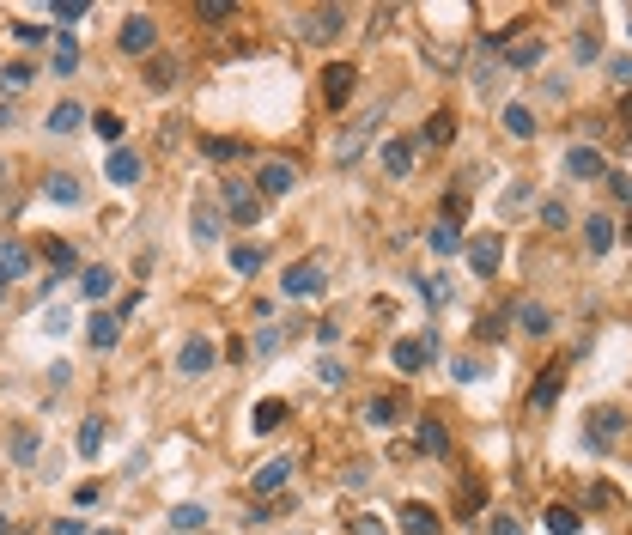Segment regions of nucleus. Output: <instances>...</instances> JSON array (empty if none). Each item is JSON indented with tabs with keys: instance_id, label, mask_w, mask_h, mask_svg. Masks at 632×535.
<instances>
[{
	"instance_id": "obj_1",
	"label": "nucleus",
	"mask_w": 632,
	"mask_h": 535,
	"mask_svg": "<svg viewBox=\"0 0 632 535\" xmlns=\"http://www.w3.org/2000/svg\"><path fill=\"white\" fill-rule=\"evenodd\" d=\"M116 49L134 55V61H146V55L158 49V25H152V13H128L122 31H116Z\"/></svg>"
},
{
	"instance_id": "obj_2",
	"label": "nucleus",
	"mask_w": 632,
	"mask_h": 535,
	"mask_svg": "<svg viewBox=\"0 0 632 535\" xmlns=\"http://www.w3.org/2000/svg\"><path fill=\"white\" fill-rule=\"evenodd\" d=\"M353 86H359V67L353 61H329L323 67V104L329 110H347L353 104Z\"/></svg>"
},
{
	"instance_id": "obj_3",
	"label": "nucleus",
	"mask_w": 632,
	"mask_h": 535,
	"mask_svg": "<svg viewBox=\"0 0 632 535\" xmlns=\"http://www.w3.org/2000/svg\"><path fill=\"white\" fill-rule=\"evenodd\" d=\"M280 292H286L292 304H310V298H323V268H316V262H292V268L280 274Z\"/></svg>"
},
{
	"instance_id": "obj_4",
	"label": "nucleus",
	"mask_w": 632,
	"mask_h": 535,
	"mask_svg": "<svg viewBox=\"0 0 632 535\" xmlns=\"http://www.w3.org/2000/svg\"><path fill=\"white\" fill-rule=\"evenodd\" d=\"M298 31H304L310 43H341L347 13H341V7H316V13H304V19H298Z\"/></svg>"
},
{
	"instance_id": "obj_5",
	"label": "nucleus",
	"mask_w": 632,
	"mask_h": 535,
	"mask_svg": "<svg viewBox=\"0 0 632 535\" xmlns=\"http://www.w3.org/2000/svg\"><path fill=\"white\" fill-rule=\"evenodd\" d=\"M560 390H566V365H547V371L535 377V384H529V396H523V402H529L535 414H547L553 402H560Z\"/></svg>"
},
{
	"instance_id": "obj_6",
	"label": "nucleus",
	"mask_w": 632,
	"mask_h": 535,
	"mask_svg": "<svg viewBox=\"0 0 632 535\" xmlns=\"http://www.w3.org/2000/svg\"><path fill=\"white\" fill-rule=\"evenodd\" d=\"M31 262H37V256H31V244H25V238H0V280H7V286H13V280H25V274H31Z\"/></svg>"
},
{
	"instance_id": "obj_7",
	"label": "nucleus",
	"mask_w": 632,
	"mask_h": 535,
	"mask_svg": "<svg viewBox=\"0 0 632 535\" xmlns=\"http://www.w3.org/2000/svg\"><path fill=\"white\" fill-rule=\"evenodd\" d=\"M462 250H468V268L481 274V280H493L499 262H505V238H474V244H462Z\"/></svg>"
},
{
	"instance_id": "obj_8",
	"label": "nucleus",
	"mask_w": 632,
	"mask_h": 535,
	"mask_svg": "<svg viewBox=\"0 0 632 535\" xmlns=\"http://www.w3.org/2000/svg\"><path fill=\"white\" fill-rule=\"evenodd\" d=\"M584 432H590L596 444H614V438L626 432V408H614V402H602V408H590V420H584Z\"/></svg>"
},
{
	"instance_id": "obj_9",
	"label": "nucleus",
	"mask_w": 632,
	"mask_h": 535,
	"mask_svg": "<svg viewBox=\"0 0 632 535\" xmlns=\"http://www.w3.org/2000/svg\"><path fill=\"white\" fill-rule=\"evenodd\" d=\"M219 189H225V213H231L237 225H256V219H262V195H250L244 183H219Z\"/></svg>"
},
{
	"instance_id": "obj_10",
	"label": "nucleus",
	"mask_w": 632,
	"mask_h": 535,
	"mask_svg": "<svg viewBox=\"0 0 632 535\" xmlns=\"http://www.w3.org/2000/svg\"><path fill=\"white\" fill-rule=\"evenodd\" d=\"M377 159H383V171H389V177H408V171H414V140L389 134V140L377 146Z\"/></svg>"
},
{
	"instance_id": "obj_11",
	"label": "nucleus",
	"mask_w": 632,
	"mask_h": 535,
	"mask_svg": "<svg viewBox=\"0 0 632 535\" xmlns=\"http://www.w3.org/2000/svg\"><path fill=\"white\" fill-rule=\"evenodd\" d=\"M256 189H262V195H292V189H298V171H292L286 159H268V165L256 171Z\"/></svg>"
},
{
	"instance_id": "obj_12",
	"label": "nucleus",
	"mask_w": 632,
	"mask_h": 535,
	"mask_svg": "<svg viewBox=\"0 0 632 535\" xmlns=\"http://www.w3.org/2000/svg\"><path fill=\"white\" fill-rule=\"evenodd\" d=\"M292 469H298L292 456H274V463H262V469L250 475V493H280V487L292 481Z\"/></svg>"
},
{
	"instance_id": "obj_13",
	"label": "nucleus",
	"mask_w": 632,
	"mask_h": 535,
	"mask_svg": "<svg viewBox=\"0 0 632 535\" xmlns=\"http://www.w3.org/2000/svg\"><path fill=\"white\" fill-rule=\"evenodd\" d=\"M602 171H608V165H602V152H596V146H572V152H566V177H578V183H596Z\"/></svg>"
},
{
	"instance_id": "obj_14",
	"label": "nucleus",
	"mask_w": 632,
	"mask_h": 535,
	"mask_svg": "<svg viewBox=\"0 0 632 535\" xmlns=\"http://www.w3.org/2000/svg\"><path fill=\"white\" fill-rule=\"evenodd\" d=\"M43 195H49V201H61V207H79V201H86V189H79V177H73V171H49V177H43Z\"/></svg>"
},
{
	"instance_id": "obj_15",
	"label": "nucleus",
	"mask_w": 632,
	"mask_h": 535,
	"mask_svg": "<svg viewBox=\"0 0 632 535\" xmlns=\"http://www.w3.org/2000/svg\"><path fill=\"white\" fill-rule=\"evenodd\" d=\"M207 365H213V341H201V335H195V341H183V347H177V371H183V377H201Z\"/></svg>"
},
{
	"instance_id": "obj_16",
	"label": "nucleus",
	"mask_w": 632,
	"mask_h": 535,
	"mask_svg": "<svg viewBox=\"0 0 632 535\" xmlns=\"http://www.w3.org/2000/svg\"><path fill=\"white\" fill-rule=\"evenodd\" d=\"M116 292V268L92 262V268H79V298H110Z\"/></svg>"
},
{
	"instance_id": "obj_17",
	"label": "nucleus",
	"mask_w": 632,
	"mask_h": 535,
	"mask_svg": "<svg viewBox=\"0 0 632 535\" xmlns=\"http://www.w3.org/2000/svg\"><path fill=\"white\" fill-rule=\"evenodd\" d=\"M116 341H122V323H116L110 311H98V317L86 323V347H98V353H110Z\"/></svg>"
},
{
	"instance_id": "obj_18",
	"label": "nucleus",
	"mask_w": 632,
	"mask_h": 535,
	"mask_svg": "<svg viewBox=\"0 0 632 535\" xmlns=\"http://www.w3.org/2000/svg\"><path fill=\"white\" fill-rule=\"evenodd\" d=\"M286 420H292V408H286L280 396H268V402H256V420H250V426H256V438H268V432H280Z\"/></svg>"
},
{
	"instance_id": "obj_19",
	"label": "nucleus",
	"mask_w": 632,
	"mask_h": 535,
	"mask_svg": "<svg viewBox=\"0 0 632 535\" xmlns=\"http://www.w3.org/2000/svg\"><path fill=\"white\" fill-rule=\"evenodd\" d=\"M614 238H620V232H614V219H602V213H590V219H584V244H590V256H608V250H614Z\"/></svg>"
},
{
	"instance_id": "obj_20",
	"label": "nucleus",
	"mask_w": 632,
	"mask_h": 535,
	"mask_svg": "<svg viewBox=\"0 0 632 535\" xmlns=\"http://www.w3.org/2000/svg\"><path fill=\"white\" fill-rule=\"evenodd\" d=\"M426 244H432V256H462V244H468V238H462V225L438 219V225H432V232H426Z\"/></svg>"
},
{
	"instance_id": "obj_21",
	"label": "nucleus",
	"mask_w": 632,
	"mask_h": 535,
	"mask_svg": "<svg viewBox=\"0 0 632 535\" xmlns=\"http://www.w3.org/2000/svg\"><path fill=\"white\" fill-rule=\"evenodd\" d=\"M517 329L541 341V335H553V311H547V304H535V298H529V304H517Z\"/></svg>"
},
{
	"instance_id": "obj_22",
	"label": "nucleus",
	"mask_w": 632,
	"mask_h": 535,
	"mask_svg": "<svg viewBox=\"0 0 632 535\" xmlns=\"http://www.w3.org/2000/svg\"><path fill=\"white\" fill-rule=\"evenodd\" d=\"M402 523H408V535H438L444 523H438V511L432 505H420V499H408L402 505Z\"/></svg>"
},
{
	"instance_id": "obj_23",
	"label": "nucleus",
	"mask_w": 632,
	"mask_h": 535,
	"mask_svg": "<svg viewBox=\"0 0 632 535\" xmlns=\"http://www.w3.org/2000/svg\"><path fill=\"white\" fill-rule=\"evenodd\" d=\"M389 359H395V371H420V365L432 359V341H395Z\"/></svg>"
},
{
	"instance_id": "obj_24",
	"label": "nucleus",
	"mask_w": 632,
	"mask_h": 535,
	"mask_svg": "<svg viewBox=\"0 0 632 535\" xmlns=\"http://www.w3.org/2000/svg\"><path fill=\"white\" fill-rule=\"evenodd\" d=\"M541 529H547V535H578L584 517H578L572 505H547V511H541Z\"/></svg>"
},
{
	"instance_id": "obj_25",
	"label": "nucleus",
	"mask_w": 632,
	"mask_h": 535,
	"mask_svg": "<svg viewBox=\"0 0 632 535\" xmlns=\"http://www.w3.org/2000/svg\"><path fill=\"white\" fill-rule=\"evenodd\" d=\"M420 140H426V146H450V140H456V116H450V110H432L426 128H420Z\"/></svg>"
},
{
	"instance_id": "obj_26",
	"label": "nucleus",
	"mask_w": 632,
	"mask_h": 535,
	"mask_svg": "<svg viewBox=\"0 0 632 535\" xmlns=\"http://www.w3.org/2000/svg\"><path fill=\"white\" fill-rule=\"evenodd\" d=\"M414 444H420V456H444L450 450V426L444 420H420V438Z\"/></svg>"
},
{
	"instance_id": "obj_27",
	"label": "nucleus",
	"mask_w": 632,
	"mask_h": 535,
	"mask_svg": "<svg viewBox=\"0 0 632 535\" xmlns=\"http://www.w3.org/2000/svg\"><path fill=\"white\" fill-rule=\"evenodd\" d=\"M104 171H110V183H122V189H128V183H140V159H134L128 146H116V152H110V165H104Z\"/></svg>"
},
{
	"instance_id": "obj_28",
	"label": "nucleus",
	"mask_w": 632,
	"mask_h": 535,
	"mask_svg": "<svg viewBox=\"0 0 632 535\" xmlns=\"http://www.w3.org/2000/svg\"><path fill=\"white\" fill-rule=\"evenodd\" d=\"M541 55H547V43H541V37H517V43L505 49V61H511V67H541Z\"/></svg>"
},
{
	"instance_id": "obj_29",
	"label": "nucleus",
	"mask_w": 632,
	"mask_h": 535,
	"mask_svg": "<svg viewBox=\"0 0 632 535\" xmlns=\"http://www.w3.org/2000/svg\"><path fill=\"white\" fill-rule=\"evenodd\" d=\"M43 262H49V274H73V268H79V250L49 238V244H43Z\"/></svg>"
},
{
	"instance_id": "obj_30",
	"label": "nucleus",
	"mask_w": 632,
	"mask_h": 535,
	"mask_svg": "<svg viewBox=\"0 0 632 535\" xmlns=\"http://www.w3.org/2000/svg\"><path fill=\"white\" fill-rule=\"evenodd\" d=\"M79 122H86V110H79V104H55V110H49V122H43V128H49V134H73V128H79Z\"/></svg>"
},
{
	"instance_id": "obj_31",
	"label": "nucleus",
	"mask_w": 632,
	"mask_h": 535,
	"mask_svg": "<svg viewBox=\"0 0 632 535\" xmlns=\"http://www.w3.org/2000/svg\"><path fill=\"white\" fill-rule=\"evenodd\" d=\"M505 134L529 140V134H535V110H529V104H505Z\"/></svg>"
},
{
	"instance_id": "obj_32",
	"label": "nucleus",
	"mask_w": 632,
	"mask_h": 535,
	"mask_svg": "<svg viewBox=\"0 0 632 535\" xmlns=\"http://www.w3.org/2000/svg\"><path fill=\"white\" fill-rule=\"evenodd\" d=\"M73 450H79V456H98V450H104V420H86V426H79Z\"/></svg>"
},
{
	"instance_id": "obj_33",
	"label": "nucleus",
	"mask_w": 632,
	"mask_h": 535,
	"mask_svg": "<svg viewBox=\"0 0 632 535\" xmlns=\"http://www.w3.org/2000/svg\"><path fill=\"white\" fill-rule=\"evenodd\" d=\"M37 450H43V438H37L31 426H19V432H13V463H37Z\"/></svg>"
},
{
	"instance_id": "obj_34",
	"label": "nucleus",
	"mask_w": 632,
	"mask_h": 535,
	"mask_svg": "<svg viewBox=\"0 0 632 535\" xmlns=\"http://www.w3.org/2000/svg\"><path fill=\"white\" fill-rule=\"evenodd\" d=\"M201 152H207V159H219V165H231V159H244L250 146H244V140H225V134H219V140H207Z\"/></svg>"
},
{
	"instance_id": "obj_35",
	"label": "nucleus",
	"mask_w": 632,
	"mask_h": 535,
	"mask_svg": "<svg viewBox=\"0 0 632 535\" xmlns=\"http://www.w3.org/2000/svg\"><path fill=\"white\" fill-rule=\"evenodd\" d=\"M171 529H207V505H177L171 511Z\"/></svg>"
},
{
	"instance_id": "obj_36",
	"label": "nucleus",
	"mask_w": 632,
	"mask_h": 535,
	"mask_svg": "<svg viewBox=\"0 0 632 535\" xmlns=\"http://www.w3.org/2000/svg\"><path fill=\"white\" fill-rule=\"evenodd\" d=\"M231 268H237V274H256V268H262V250H256V244H231Z\"/></svg>"
},
{
	"instance_id": "obj_37",
	"label": "nucleus",
	"mask_w": 632,
	"mask_h": 535,
	"mask_svg": "<svg viewBox=\"0 0 632 535\" xmlns=\"http://www.w3.org/2000/svg\"><path fill=\"white\" fill-rule=\"evenodd\" d=\"M219 238V213L213 207H195V244H213Z\"/></svg>"
},
{
	"instance_id": "obj_38",
	"label": "nucleus",
	"mask_w": 632,
	"mask_h": 535,
	"mask_svg": "<svg viewBox=\"0 0 632 535\" xmlns=\"http://www.w3.org/2000/svg\"><path fill=\"white\" fill-rule=\"evenodd\" d=\"M462 213H468V195H462V189H450V195L438 201V219H450V225H462Z\"/></svg>"
},
{
	"instance_id": "obj_39",
	"label": "nucleus",
	"mask_w": 632,
	"mask_h": 535,
	"mask_svg": "<svg viewBox=\"0 0 632 535\" xmlns=\"http://www.w3.org/2000/svg\"><path fill=\"white\" fill-rule=\"evenodd\" d=\"M572 55H578V61H596V55H602V37H596V31H578V37H572Z\"/></svg>"
},
{
	"instance_id": "obj_40",
	"label": "nucleus",
	"mask_w": 632,
	"mask_h": 535,
	"mask_svg": "<svg viewBox=\"0 0 632 535\" xmlns=\"http://www.w3.org/2000/svg\"><path fill=\"white\" fill-rule=\"evenodd\" d=\"M195 13H201L207 25H225V19H231L237 7H231V0H201V7H195Z\"/></svg>"
},
{
	"instance_id": "obj_41",
	"label": "nucleus",
	"mask_w": 632,
	"mask_h": 535,
	"mask_svg": "<svg viewBox=\"0 0 632 535\" xmlns=\"http://www.w3.org/2000/svg\"><path fill=\"white\" fill-rule=\"evenodd\" d=\"M92 128H98L104 140H122V116H116V110H98V116H92Z\"/></svg>"
},
{
	"instance_id": "obj_42",
	"label": "nucleus",
	"mask_w": 632,
	"mask_h": 535,
	"mask_svg": "<svg viewBox=\"0 0 632 535\" xmlns=\"http://www.w3.org/2000/svg\"><path fill=\"white\" fill-rule=\"evenodd\" d=\"M61 25H73V19H86V0H55V7H49Z\"/></svg>"
},
{
	"instance_id": "obj_43",
	"label": "nucleus",
	"mask_w": 632,
	"mask_h": 535,
	"mask_svg": "<svg viewBox=\"0 0 632 535\" xmlns=\"http://www.w3.org/2000/svg\"><path fill=\"white\" fill-rule=\"evenodd\" d=\"M566 219H572V213H566V201H547V207H541V225H547V232H560Z\"/></svg>"
},
{
	"instance_id": "obj_44",
	"label": "nucleus",
	"mask_w": 632,
	"mask_h": 535,
	"mask_svg": "<svg viewBox=\"0 0 632 535\" xmlns=\"http://www.w3.org/2000/svg\"><path fill=\"white\" fill-rule=\"evenodd\" d=\"M316 377H323V384H329V390H341V384H347V371H341V359H323V365H316Z\"/></svg>"
},
{
	"instance_id": "obj_45",
	"label": "nucleus",
	"mask_w": 632,
	"mask_h": 535,
	"mask_svg": "<svg viewBox=\"0 0 632 535\" xmlns=\"http://www.w3.org/2000/svg\"><path fill=\"white\" fill-rule=\"evenodd\" d=\"M365 420H371V426H389V420H395V402H389V396H377V402L365 408Z\"/></svg>"
},
{
	"instance_id": "obj_46",
	"label": "nucleus",
	"mask_w": 632,
	"mask_h": 535,
	"mask_svg": "<svg viewBox=\"0 0 632 535\" xmlns=\"http://www.w3.org/2000/svg\"><path fill=\"white\" fill-rule=\"evenodd\" d=\"M171 80H177V67H171V61H158V67H146V86H158V92H165Z\"/></svg>"
},
{
	"instance_id": "obj_47",
	"label": "nucleus",
	"mask_w": 632,
	"mask_h": 535,
	"mask_svg": "<svg viewBox=\"0 0 632 535\" xmlns=\"http://www.w3.org/2000/svg\"><path fill=\"white\" fill-rule=\"evenodd\" d=\"M608 195H614V201H626V207H632V177H626V171H614V177H608Z\"/></svg>"
},
{
	"instance_id": "obj_48",
	"label": "nucleus",
	"mask_w": 632,
	"mask_h": 535,
	"mask_svg": "<svg viewBox=\"0 0 632 535\" xmlns=\"http://www.w3.org/2000/svg\"><path fill=\"white\" fill-rule=\"evenodd\" d=\"M7 86H13V92H19V86H31V67H25V61H13V67H7Z\"/></svg>"
},
{
	"instance_id": "obj_49",
	"label": "nucleus",
	"mask_w": 632,
	"mask_h": 535,
	"mask_svg": "<svg viewBox=\"0 0 632 535\" xmlns=\"http://www.w3.org/2000/svg\"><path fill=\"white\" fill-rule=\"evenodd\" d=\"M55 535H86V523H79V517H55Z\"/></svg>"
},
{
	"instance_id": "obj_50",
	"label": "nucleus",
	"mask_w": 632,
	"mask_h": 535,
	"mask_svg": "<svg viewBox=\"0 0 632 535\" xmlns=\"http://www.w3.org/2000/svg\"><path fill=\"white\" fill-rule=\"evenodd\" d=\"M608 73H614V86H632V61H614Z\"/></svg>"
},
{
	"instance_id": "obj_51",
	"label": "nucleus",
	"mask_w": 632,
	"mask_h": 535,
	"mask_svg": "<svg viewBox=\"0 0 632 535\" xmlns=\"http://www.w3.org/2000/svg\"><path fill=\"white\" fill-rule=\"evenodd\" d=\"M493 535H517V517H505V511H499V517H493Z\"/></svg>"
},
{
	"instance_id": "obj_52",
	"label": "nucleus",
	"mask_w": 632,
	"mask_h": 535,
	"mask_svg": "<svg viewBox=\"0 0 632 535\" xmlns=\"http://www.w3.org/2000/svg\"><path fill=\"white\" fill-rule=\"evenodd\" d=\"M353 535H383V523H377V517H359V523H353Z\"/></svg>"
},
{
	"instance_id": "obj_53",
	"label": "nucleus",
	"mask_w": 632,
	"mask_h": 535,
	"mask_svg": "<svg viewBox=\"0 0 632 535\" xmlns=\"http://www.w3.org/2000/svg\"><path fill=\"white\" fill-rule=\"evenodd\" d=\"M620 122H626V146H632V92L620 98Z\"/></svg>"
},
{
	"instance_id": "obj_54",
	"label": "nucleus",
	"mask_w": 632,
	"mask_h": 535,
	"mask_svg": "<svg viewBox=\"0 0 632 535\" xmlns=\"http://www.w3.org/2000/svg\"><path fill=\"white\" fill-rule=\"evenodd\" d=\"M620 238H626V244H632V219H626V232H620Z\"/></svg>"
},
{
	"instance_id": "obj_55",
	"label": "nucleus",
	"mask_w": 632,
	"mask_h": 535,
	"mask_svg": "<svg viewBox=\"0 0 632 535\" xmlns=\"http://www.w3.org/2000/svg\"><path fill=\"white\" fill-rule=\"evenodd\" d=\"M0 304H7V280H0Z\"/></svg>"
},
{
	"instance_id": "obj_56",
	"label": "nucleus",
	"mask_w": 632,
	"mask_h": 535,
	"mask_svg": "<svg viewBox=\"0 0 632 535\" xmlns=\"http://www.w3.org/2000/svg\"><path fill=\"white\" fill-rule=\"evenodd\" d=\"M98 535H122V529H98Z\"/></svg>"
},
{
	"instance_id": "obj_57",
	"label": "nucleus",
	"mask_w": 632,
	"mask_h": 535,
	"mask_svg": "<svg viewBox=\"0 0 632 535\" xmlns=\"http://www.w3.org/2000/svg\"><path fill=\"white\" fill-rule=\"evenodd\" d=\"M0 177H7V159H0Z\"/></svg>"
},
{
	"instance_id": "obj_58",
	"label": "nucleus",
	"mask_w": 632,
	"mask_h": 535,
	"mask_svg": "<svg viewBox=\"0 0 632 535\" xmlns=\"http://www.w3.org/2000/svg\"><path fill=\"white\" fill-rule=\"evenodd\" d=\"M626 31H632V19H626Z\"/></svg>"
}]
</instances>
